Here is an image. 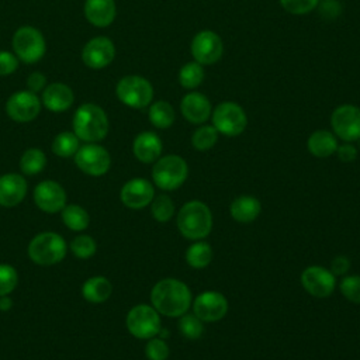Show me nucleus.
<instances>
[{
  "label": "nucleus",
  "instance_id": "f257e3e1",
  "mask_svg": "<svg viewBox=\"0 0 360 360\" xmlns=\"http://www.w3.org/2000/svg\"><path fill=\"white\" fill-rule=\"evenodd\" d=\"M150 302L159 314L179 318L191 307L193 295L186 283L167 277L153 285L150 291Z\"/></svg>",
  "mask_w": 360,
  "mask_h": 360
},
{
  "label": "nucleus",
  "instance_id": "f03ea898",
  "mask_svg": "<svg viewBox=\"0 0 360 360\" xmlns=\"http://www.w3.org/2000/svg\"><path fill=\"white\" fill-rule=\"evenodd\" d=\"M179 232L190 240H202L212 229V214L208 205L198 200H191L177 212Z\"/></svg>",
  "mask_w": 360,
  "mask_h": 360
},
{
  "label": "nucleus",
  "instance_id": "7ed1b4c3",
  "mask_svg": "<svg viewBox=\"0 0 360 360\" xmlns=\"http://www.w3.org/2000/svg\"><path fill=\"white\" fill-rule=\"evenodd\" d=\"M73 132L84 142H97L108 132V118L105 111L93 103L82 104L73 115Z\"/></svg>",
  "mask_w": 360,
  "mask_h": 360
},
{
  "label": "nucleus",
  "instance_id": "20e7f679",
  "mask_svg": "<svg viewBox=\"0 0 360 360\" xmlns=\"http://www.w3.org/2000/svg\"><path fill=\"white\" fill-rule=\"evenodd\" d=\"M188 176V165L179 155H166L159 158L152 167V179L155 186L162 190L172 191L183 186Z\"/></svg>",
  "mask_w": 360,
  "mask_h": 360
},
{
  "label": "nucleus",
  "instance_id": "39448f33",
  "mask_svg": "<svg viewBox=\"0 0 360 360\" xmlns=\"http://www.w3.org/2000/svg\"><path fill=\"white\" fill-rule=\"evenodd\" d=\"M66 255V243L63 238L53 232H42L37 235L28 245L30 259L39 266H51L60 262Z\"/></svg>",
  "mask_w": 360,
  "mask_h": 360
},
{
  "label": "nucleus",
  "instance_id": "423d86ee",
  "mask_svg": "<svg viewBox=\"0 0 360 360\" xmlns=\"http://www.w3.org/2000/svg\"><path fill=\"white\" fill-rule=\"evenodd\" d=\"M115 93L118 100L131 108H145L153 98V87L150 82L138 75H129L120 79Z\"/></svg>",
  "mask_w": 360,
  "mask_h": 360
},
{
  "label": "nucleus",
  "instance_id": "0eeeda50",
  "mask_svg": "<svg viewBox=\"0 0 360 360\" xmlns=\"http://www.w3.org/2000/svg\"><path fill=\"white\" fill-rule=\"evenodd\" d=\"M212 125L218 131V134H222L225 136H238L240 135L246 125H248V117L245 110L233 101H224L218 104L212 112Z\"/></svg>",
  "mask_w": 360,
  "mask_h": 360
},
{
  "label": "nucleus",
  "instance_id": "6e6552de",
  "mask_svg": "<svg viewBox=\"0 0 360 360\" xmlns=\"http://www.w3.org/2000/svg\"><path fill=\"white\" fill-rule=\"evenodd\" d=\"M13 49L18 60L24 63H35L42 59L46 45L39 30L24 25L20 27L13 37Z\"/></svg>",
  "mask_w": 360,
  "mask_h": 360
},
{
  "label": "nucleus",
  "instance_id": "1a4fd4ad",
  "mask_svg": "<svg viewBox=\"0 0 360 360\" xmlns=\"http://www.w3.org/2000/svg\"><path fill=\"white\" fill-rule=\"evenodd\" d=\"M125 322L129 333L138 339L155 338L162 329L160 314L146 304H139L131 308Z\"/></svg>",
  "mask_w": 360,
  "mask_h": 360
},
{
  "label": "nucleus",
  "instance_id": "9d476101",
  "mask_svg": "<svg viewBox=\"0 0 360 360\" xmlns=\"http://www.w3.org/2000/svg\"><path fill=\"white\" fill-rule=\"evenodd\" d=\"M332 131L336 138L345 142H354L360 138V108L353 104L336 107L330 115Z\"/></svg>",
  "mask_w": 360,
  "mask_h": 360
},
{
  "label": "nucleus",
  "instance_id": "9b49d317",
  "mask_svg": "<svg viewBox=\"0 0 360 360\" xmlns=\"http://www.w3.org/2000/svg\"><path fill=\"white\" fill-rule=\"evenodd\" d=\"M190 51L194 60L200 65H214L222 56L224 44L217 32L211 30H202L194 35Z\"/></svg>",
  "mask_w": 360,
  "mask_h": 360
},
{
  "label": "nucleus",
  "instance_id": "f8f14e48",
  "mask_svg": "<svg viewBox=\"0 0 360 360\" xmlns=\"http://www.w3.org/2000/svg\"><path fill=\"white\" fill-rule=\"evenodd\" d=\"M75 163L86 174L103 176L110 169L111 158L105 148L97 143H87L75 153Z\"/></svg>",
  "mask_w": 360,
  "mask_h": 360
},
{
  "label": "nucleus",
  "instance_id": "ddd939ff",
  "mask_svg": "<svg viewBox=\"0 0 360 360\" xmlns=\"http://www.w3.org/2000/svg\"><path fill=\"white\" fill-rule=\"evenodd\" d=\"M304 290L315 298L329 297L336 287V276L322 266H308L301 273Z\"/></svg>",
  "mask_w": 360,
  "mask_h": 360
},
{
  "label": "nucleus",
  "instance_id": "4468645a",
  "mask_svg": "<svg viewBox=\"0 0 360 360\" xmlns=\"http://www.w3.org/2000/svg\"><path fill=\"white\" fill-rule=\"evenodd\" d=\"M191 307L193 314L202 322H217L226 315L228 300L218 291H204L193 300Z\"/></svg>",
  "mask_w": 360,
  "mask_h": 360
},
{
  "label": "nucleus",
  "instance_id": "2eb2a0df",
  "mask_svg": "<svg viewBox=\"0 0 360 360\" xmlns=\"http://www.w3.org/2000/svg\"><path fill=\"white\" fill-rule=\"evenodd\" d=\"M41 111L38 96L30 90H21L11 94L6 103L7 115L17 122H30Z\"/></svg>",
  "mask_w": 360,
  "mask_h": 360
},
{
  "label": "nucleus",
  "instance_id": "dca6fc26",
  "mask_svg": "<svg viewBox=\"0 0 360 360\" xmlns=\"http://www.w3.org/2000/svg\"><path fill=\"white\" fill-rule=\"evenodd\" d=\"M115 56V46L107 37H96L86 42L82 51V59L90 69H103L108 66Z\"/></svg>",
  "mask_w": 360,
  "mask_h": 360
},
{
  "label": "nucleus",
  "instance_id": "f3484780",
  "mask_svg": "<svg viewBox=\"0 0 360 360\" xmlns=\"http://www.w3.org/2000/svg\"><path fill=\"white\" fill-rule=\"evenodd\" d=\"M121 201L131 210H141L149 205L155 197V188L146 179H132L127 181L120 193Z\"/></svg>",
  "mask_w": 360,
  "mask_h": 360
},
{
  "label": "nucleus",
  "instance_id": "a211bd4d",
  "mask_svg": "<svg viewBox=\"0 0 360 360\" xmlns=\"http://www.w3.org/2000/svg\"><path fill=\"white\" fill-rule=\"evenodd\" d=\"M34 201L45 212H58L66 205V193L59 183L45 180L35 187Z\"/></svg>",
  "mask_w": 360,
  "mask_h": 360
},
{
  "label": "nucleus",
  "instance_id": "6ab92c4d",
  "mask_svg": "<svg viewBox=\"0 0 360 360\" xmlns=\"http://www.w3.org/2000/svg\"><path fill=\"white\" fill-rule=\"evenodd\" d=\"M181 115L190 124H204L212 112L211 103L207 96L198 91H190L183 96L180 101Z\"/></svg>",
  "mask_w": 360,
  "mask_h": 360
},
{
  "label": "nucleus",
  "instance_id": "aec40b11",
  "mask_svg": "<svg viewBox=\"0 0 360 360\" xmlns=\"http://www.w3.org/2000/svg\"><path fill=\"white\" fill-rule=\"evenodd\" d=\"M162 141L152 131H143L138 134L132 143V152L135 158L142 163H153L162 155Z\"/></svg>",
  "mask_w": 360,
  "mask_h": 360
},
{
  "label": "nucleus",
  "instance_id": "412c9836",
  "mask_svg": "<svg viewBox=\"0 0 360 360\" xmlns=\"http://www.w3.org/2000/svg\"><path fill=\"white\" fill-rule=\"evenodd\" d=\"M27 193V181L17 173H7L0 177V205L14 207L22 201Z\"/></svg>",
  "mask_w": 360,
  "mask_h": 360
},
{
  "label": "nucleus",
  "instance_id": "4be33fe9",
  "mask_svg": "<svg viewBox=\"0 0 360 360\" xmlns=\"http://www.w3.org/2000/svg\"><path fill=\"white\" fill-rule=\"evenodd\" d=\"M117 14L114 0H86L84 15L90 24L98 28L108 27Z\"/></svg>",
  "mask_w": 360,
  "mask_h": 360
},
{
  "label": "nucleus",
  "instance_id": "5701e85b",
  "mask_svg": "<svg viewBox=\"0 0 360 360\" xmlns=\"http://www.w3.org/2000/svg\"><path fill=\"white\" fill-rule=\"evenodd\" d=\"M73 100L72 89L63 83H52L42 91V104L53 112L66 111L73 104Z\"/></svg>",
  "mask_w": 360,
  "mask_h": 360
},
{
  "label": "nucleus",
  "instance_id": "b1692460",
  "mask_svg": "<svg viewBox=\"0 0 360 360\" xmlns=\"http://www.w3.org/2000/svg\"><path fill=\"white\" fill-rule=\"evenodd\" d=\"M262 211L260 201L249 194H243L236 197L231 205H229V214L231 217L240 224H249L253 222Z\"/></svg>",
  "mask_w": 360,
  "mask_h": 360
},
{
  "label": "nucleus",
  "instance_id": "393cba45",
  "mask_svg": "<svg viewBox=\"0 0 360 360\" xmlns=\"http://www.w3.org/2000/svg\"><path fill=\"white\" fill-rule=\"evenodd\" d=\"M338 146L336 135L328 129L314 131L307 141L308 152L315 158H329L336 152Z\"/></svg>",
  "mask_w": 360,
  "mask_h": 360
},
{
  "label": "nucleus",
  "instance_id": "a878e982",
  "mask_svg": "<svg viewBox=\"0 0 360 360\" xmlns=\"http://www.w3.org/2000/svg\"><path fill=\"white\" fill-rule=\"evenodd\" d=\"M82 292H83V297L87 301L100 304V302H104L110 298V295L112 292V285L105 277L96 276V277L89 278L83 284Z\"/></svg>",
  "mask_w": 360,
  "mask_h": 360
},
{
  "label": "nucleus",
  "instance_id": "bb28decb",
  "mask_svg": "<svg viewBox=\"0 0 360 360\" xmlns=\"http://www.w3.org/2000/svg\"><path fill=\"white\" fill-rule=\"evenodd\" d=\"M148 117H149L150 124L159 129H166V128L172 127L176 120L174 108L172 107L170 103H167L165 100L152 103L149 107V111H148Z\"/></svg>",
  "mask_w": 360,
  "mask_h": 360
},
{
  "label": "nucleus",
  "instance_id": "cd10ccee",
  "mask_svg": "<svg viewBox=\"0 0 360 360\" xmlns=\"http://www.w3.org/2000/svg\"><path fill=\"white\" fill-rule=\"evenodd\" d=\"M212 260V248L204 240H195L186 250V262L193 269H205Z\"/></svg>",
  "mask_w": 360,
  "mask_h": 360
},
{
  "label": "nucleus",
  "instance_id": "c85d7f7f",
  "mask_svg": "<svg viewBox=\"0 0 360 360\" xmlns=\"http://www.w3.org/2000/svg\"><path fill=\"white\" fill-rule=\"evenodd\" d=\"M204 76H205V72H204L202 65H200L195 60L187 62L179 70V82L181 84V87H184L187 90L197 89L202 83Z\"/></svg>",
  "mask_w": 360,
  "mask_h": 360
},
{
  "label": "nucleus",
  "instance_id": "c756f323",
  "mask_svg": "<svg viewBox=\"0 0 360 360\" xmlns=\"http://www.w3.org/2000/svg\"><path fill=\"white\" fill-rule=\"evenodd\" d=\"M62 219H63V224L72 231H83L89 226V222H90V218L86 210L75 204L63 207Z\"/></svg>",
  "mask_w": 360,
  "mask_h": 360
},
{
  "label": "nucleus",
  "instance_id": "7c9ffc66",
  "mask_svg": "<svg viewBox=\"0 0 360 360\" xmlns=\"http://www.w3.org/2000/svg\"><path fill=\"white\" fill-rule=\"evenodd\" d=\"M45 165H46L45 153L38 148L27 149L20 159V167L28 176L38 174L39 172H42Z\"/></svg>",
  "mask_w": 360,
  "mask_h": 360
},
{
  "label": "nucleus",
  "instance_id": "2f4dec72",
  "mask_svg": "<svg viewBox=\"0 0 360 360\" xmlns=\"http://www.w3.org/2000/svg\"><path fill=\"white\" fill-rule=\"evenodd\" d=\"M218 141V131L214 125H200L191 135V145L195 150H210Z\"/></svg>",
  "mask_w": 360,
  "mask_h": 360
},
{
  "label": "nucleus",
  "instance_id": "473e14b6",
  "mask_svg": "<svg viewBox=\"0 0 360 360\" xmlns=\"http://www.w3.org/2000/svg\"><path fill=\"white\" fill-rule=\"evenodd\" d=\"M79 149V138L75 132H60L52 142V152L60 158L73 156Z\"/></svg>",
  "mask_w": 360,
  "mask_h": 360
},
{
  "label": "nucleus",
  "instance_id": "72a5a7b5",
  "mask_svg": "<svg viewBox=\"0 0 360 360\" xmlns=\"http://www.w3.org/2000/svg\"><path fill=\"white\" fill-rule=\"evenodd\" d=\"M150 212L158 222H169L174 215V202L166 194L153 197L150 202Z\"/></svg>",
  "mask_w": 360,
  "mask_h": 360
},
{
  "label": "nucleus",
  "instance_id": "f704fd0d",
  "mask_svg": "<svg viewBox=\"0 0 360 360\" xmlns=\"http://www.w3.org/2000/svg\"><path fill=\"white\" fill-rule=\"evenodd\" d=\"M179 330L187 339H198L204 333V322L194 314H183L179 316Z\"/></svg>",
  "mask_w": 360,
  "mask_h": 360
},
{
  "label": "nucleus",
  "instance_id": "c9c22d12",
  "mask_svg": "<svg viewBox=\"0 0 360 360\" xmlns=\"http://www.w3.org/2000/svg\"><path fill=\"white\" fill-rule=\"evenodd\" d=\"M339 290L347 301L353 304H360V276L359 274L345 276L339 283Z\"/></svg>",
  "mask_w": 360,
  "mask_h": 360
},
{
  "label": "nucleus",
  "instance_id": "e433bc0d",
  "mask_svg": "<svg viewBox=\"0 0 360 360\" xmlns=\"http://www.w3.org/2000/svg\"><path fill=\"white\" fill-rule=\"evenodd\" d=\"M70 250L76 257L89 259L96 253V242L91 236L80 235L72 240Z\"/></svg>",
  "mask_w": 360,
  "mask_h": 360
},
{
  "label": "nucleus",
  "instance_id": "4c0bfd02",
  "mask_svg": "<svg viewBox=\"0 0 360 360\" xmlns=\"http://www.w3.org/2000/svg\"><path fill=\"white\" fill-rule=\"evenodd\" d=\"M145 354L148 360H167L170 354V349L165 339L150 338L145 346Z\"/></svg>",
  "mask_w": 360,
  "mask_h": 360
},
{
  "label": "nucleus",
  "instance_id": "58836bf2",
  "mask_svg": "<svg viewBox=\"0 0 360 360\" xmlns=\"http://www.w3.org/2000/svg\"><path fill=\"white\" fill-rule=\"evenodd\" d=\"M18 283V276L10 264H0V297L10 294Z\"/></svg>",
  "mask_w": 360,
  "mask_h": 360
},
{
  "label": "nucleus",
  "instance_id": "ea45409f",
  "mask_svg": "<svg viewBox=\"0 0 360 360\" xmlns=\"http://www.w3.org/2000/svg\"><path fill=\"white\" fill-rule=\"evenodd\" d=\"M319 0H280L281 7L294 15H304L316 8Z\"/></svg>",
  "mask_w": 360,
  "mask_h": 360
},
{
  "label": "nucleus",
  "instance_id": "a19ab883",
  "mask_svg": "<svg viewBox=\"0 0 360 360\" xmlns=\"http://www.w3.org/2000/svg\"><path fill=\"white\" fill-rule=\"evenodd\" d=\"M316 8L325 20H333L340 14L342 4L339 0H319Z\"/></svg>",
  "mask_w": 360,
  "mask_h": 360
},
{
  "label": "nucleus",
  "instance_id": "79ce46f5",
  "mask_svg": "<svg viewBox=\"0 0 360 360\" xmlns=\"http://www.w3.org/2000/svg\"><path fill=\"white\" fill-rule=\"evenodd\" d=\"M18 68V58L8 52V51H0V76L11 75Z\"/></svg>",
  "mask_w": 360,
  "mask_h": 360
},
{
  "label": "nucleus",
  "instance_id": "37998d69",
  "mask_svg": "<svg viewBox=\"0 0 360 360\" xmlns=\"http://www.w3.org/2000/svg\"><path fill=\"white\" fill-rule=\"evenodd\" d=\"M335 153L338 155L339 160H342L345 163H350V162L356 160V158H357V148L352 142H345L343 145L338 146Z\"/></svg>",
  "mask_w": 360,
  "mask_h": 360
},
{
  "label": "nucleus",
  "instance_id": "c03bdc74",
  "mask_svg": "<svg viewBox=\"0 0 360 360\" xmlns=\"http://www.w3.org/2000/svg\"><path fill=\"white\" fill-rule=\"evenodd\" d=\"M350 269V260L347 256L345 255H338L332 259L330 262V271L335 274V276H345Z\"/></svg>",
  "mask_w": 360,
  "mask_h": 360
},
{
  "label": "nucleus",
  "instance_id": "a18cd8bd",
  "mask_svg": "<svg viewBox=\"0 0 360 360\" xmlns=\"http://www.w3.org/2000/svg\"><path fill=\"white\" fill-rule=\"evenodd\" d=\"M45 83H46V77H45V75H42L41 72H34V73H31V75L28 76V80H27L28 90L32 91V93H37V91L44 90Z\"/></svg>",
  "mask_w": 360,
  "mask_h": 360
},
{
  "label": "nucleus",
  "instance_id": "49530a36",
  "mask_svg": "<svg viewBox=\"0 0 360 360\" xmlns=\"http://www.w3.org/2000/svg\"><path fill=\"white\" fill-rule=\"evenodd\" d=\"M10 307H11V301L6 295L3 298H0V309L7 311Z\"/></svg>",
  "mask_w": 360,
  "mask_h": 360
}]
</instances>
